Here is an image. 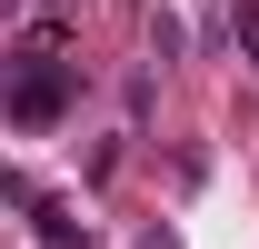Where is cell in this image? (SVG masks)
<instances>
[{
  "label": "cell",
  "instance_id": "1",
  "mask_svg": "<svg viewBox=\"0 0 259 249\" xmlns=\"http://www.w3.org/2000/svg\"><path fill=\"white\" fill-rule=\"evenodd\" d=\"M80 100V60H60V40H50V20H30L20 30V50H10V130H50Z\"/></svg>",
  "mask_w": 259,
  "mask_h": 249
},
{
  "label": "cell",
  "instance_id": "2",
  "mask_svg": "<svg viewBox=\"0 0 259 249\" xmlns=\"http://www.w3.org/2000/svg\"><path fill=\"white\" fill-rule=\"evenodd\" d=\"M10 199L30 210V229H40V249H90V239H80V229H70V210H60V199H40L30 180H10Z\"/></svg>",
  "mask_w": 259,
  "mask_h": 249
},
{
  "label": "cell",
  "instance_id": "3",
  "mask_svg": "<svg viewBox=\"0 0 259 249\" xmlns=\"http://www.w3.org/2000/svg\"><path fill=\"white\" fill-rule=\"evenodd\" d=\"M229 30H239V50H249V70H259V0H239V10H229Z\"/></svg>",
  "mask_w": 259,
  "mask_h": 249
}]
</instances>
